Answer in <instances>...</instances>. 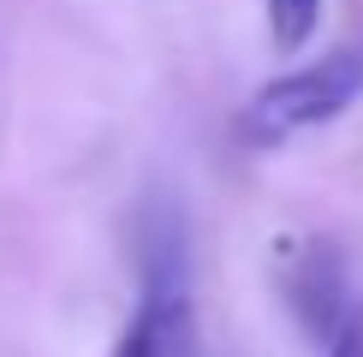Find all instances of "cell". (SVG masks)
I'll list each match as a JSON object with an SVG mask.
<instances>
[{
  "label": "cell",
  "instance_id": "obj_4",
  "mask_svg": "<svg viewBox=\"0 0 363 357\" xmlns=\"http://www.w3.org/2000/svg\"><path fill=\"white\" fill-rule=\"evenodd\" d=\"M322 24V0H268V42L274 54H298Z\"/></svg>",
  "mask_w": 363,
  "mask_h": 357
},
{
  "label": "cell",
  "instance_id": "obj_1",
  "mask_svg": "<svg viewBox=\"0 0 363 357\" xmlns=\"http://www.w3.org/2000/svg\"><path fill=\"white\" fill-rule=\"evenodd\" d=\"M363 101V48H334L310 66H292L268 78L238 113V137L250 149H286L310 131L334 125Z\"/></svg>",
  "mask_w": 363,
  "mask_h": 357
},
{
  "label": "cell",
  "instance_id": "obj_3",
  "mask_svg": "<svg viewBox=\"0 0 363 357\" xmlns=\"http://www.w3.org/2000/svg\"><path fill=\"white\" fill-rule=\"evenodd\" d=\"M280 298H286L292 322L304 327L315 346H328L334 327L363 304V298H352L345 250L328 244V238H298V244H286V256H280Z\"/></svg>",
  "mask_w": 363,
  "mask_h": 357
},
{
  "label": "cell",
  "instance_id": "obj_5",
  "mask_svg": "<svg viewBox=\"0 0 363 357\" xmlns=\"http://www.w3.org/2000/svg\"><path fill=\"white\" fill-rule=\"evenodd\" d=\"M322 357H363V304L334 327V339L322 346Z\"/></svg>",
  "mask_w": 363,
  "mask_h": 357
},
{
  "label": "cell",
  "instance_id": "obj_2",
  "mask_svg": "<svg viewBox=\"0 0 363 357\" xmlns=\"http://www.w3.org/2000/svg\"><path fill=\"white\" fill-rule=\"evenodd\" d=\"M108 357H203L191 256H185V232H179L173 215H161L143 238V286Z\"/></svg>",
  "mask_w": 363,
  "mask_h": 357
}]
</instances>
